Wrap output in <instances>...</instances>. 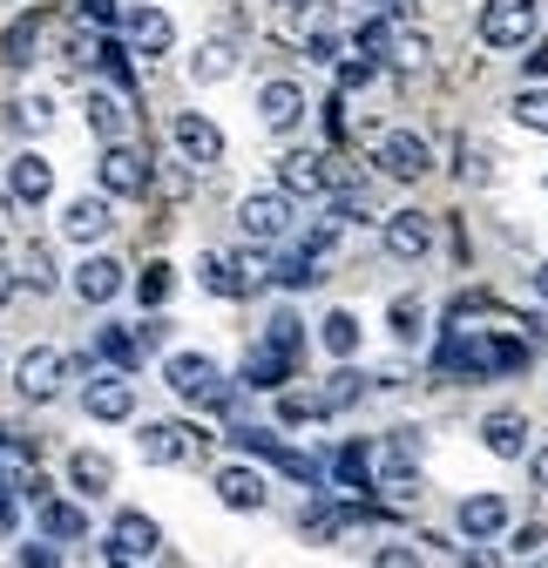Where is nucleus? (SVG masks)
Listing matches in <instances>:
<instances>
[{"label":"nucleus","mask_w":548,"mask_h":568,"mask_svg":"<svg viewBox=\"0 0 548 568\" xmlns=\"http://www.w3.org/2000/svg\"><path fill=\"white\" fill-rule=\"evenodd\" d=\"M305 54H312V61H338V54H332V34H312V41H305Z\"/></svg>","instance_id":"obj_55"},{"label":"nucleus","mask_w":548,"mask_h":568,"mask_svg":"<svg viewBox=\"0 0 548 568\" xmlns=\"http://www.w3.org/2000/svg\"><path fill=\"white\" fill-rule=\"evenodd\" d=\"M8 115H14V129H21V135H41V129L54 122V102H48V95H21Z\"/></svg>","instance_id":"obj_40"},{"label":"nucleus","mask_w":548,"mask_h":568,"mask_svg":"<svg viewBox=\"0 0 548 568\" xmlns=\"http://www.w3.org/2000/svg\"><path fill=\"white\" fill-rule=\"evenodd\" d=\"M41 61V14H14L8 21V34H0V68H34Z\"/></svg>","instance_id":"obj_23"},{"label":"nucleus","mask_w":548,"mask_h":568,"mask_svg":"<svg viewBox=\"0 0 548 568\" xmlns=\"http://www.w3.org/2000/svg\"><path fill=\"white\" fill-rule=\"evenodd\" d=\"M21 528V515H14V501H8V487H0V535H14Z\"/></svg>","instance_id":"obj_54"},{"label":"nucleus","mask_w":548,"mask_h":568,"mask_svg":"<svg viewBox=\"0 0 548 568\" xmlns=\"http://www.w3.org/2000/svg\"><path fill=\"white\" fill-rule=\"evenodd\" d=\"M535 298H541V305H548V264H541V271H535Z\"/></svg>","instance_id":"obj_57"},{"label":"nucleus","mask_w":548,"mask_h":568,"mask_svg":"<svg viewBox=\"0 0 548 568\" xmlns=\"http://www.w3.org/2000/svg\"><path fill=\"white\" fill-rule=\"evenodd\" d=\"M82 406H89V419H129L135 413V379L129 373H95L89 379V393H82Z\"/></svg>","instance_id":"obj_15"},{"label":"nucleus","mask_w":548,"mask_h":568,"mask_svg":"<svg viewBox=\"0 0 548 568\" xmlns=\"http://www.w3.org/2000/svg\"><path fill=\"white\" fill-rule=\"evenodd\" d=\"M353 399H359V373H332V379H325V393H318L312 406H318V413H346Z\"/></svg>","instance_id":"obj_39"},{"label":"nucleus","mask_w":548,"mask_h":568,"mask_svg":"<svg viewBox=\"0 0 548 568\" xmlns=\"http://www.w3.org/2000/svg\"><path fill=\"white\" fill-rule=\"evenodd\" d=\"M109 224H115L109 196H75V203L61 210V237H68V244H102V237H109Z\"/></svg>","instance_id":"obj_16"},{"label":"nucleus","mask_w":548,"mask_h":568,"mask_svg":"<svg viewBox=\"0 0 548 568\" xmlns=\"http://www.w3.org/2000/svg\"><path fill=\"white\" fill-rule=\"evenodd\" d=\"M89 61L102 68L115 89H135V68H129V48H122V41H95V54H89Z\"/></svg>","instance_id":"obj_37"},{"label":"nucleus","mask_w":548,"mask_h":568,"mask_svg":"<svg viewBox=\"0 0 548 568\" xmlns=\"http://www.w3.org/2000/svg\"><path fill=\"white\" fill-rule=\"evenodd\" d=\"M379 568H427V561H420V548H406V541H386V548H379Z\"/></svg>","instance_id":"obj_48"},{"label":"nucleus","mask_w":548,"mask_h":568,"mask_svg":"<svg viewBox=\"0 0 548 568\" xmlns=\"http://www.w3.org/2000/svg\"><path fill=\"white\" fill-rule=\"evenodd\" d=\"M292 373H298V359H285V352H271V345L244 352V386H257V393H285Z\"/></svg>","instance_id":"obj_24"},{"label":"nucleus","mask_w":548,"mask_h":568,"mask_svg":"<svg viewBox=\"0 0 548 568\" xmlns=\"http://www.w3.org/2000/svg\"><path fill=\"white\" fill-rule=\"evenodd\" d=\"M21 568H61V548L54 541H21Z\"/></svg>","instance_id":"obj_46"},{"label":"nucleus","mask_w":548,"mask_h":568,"mask_svg":"<svg viewBox=\"0 0 548 568\" xmlns=\"http://www.w3.org/2000/svg\"><path fill=\"white\" fill-rule=\"evenodd\" d=\"M170 142H176V156H183V163H196V170L224 163V129H217L211 115H196V109H183V115L170 122Z\"/></svg>","instance_id":"obj_9"},{"label":"nucleus","mask_w":548,"mask_h":568,"mask_svg":"<svg viewBox=\"0 0 548 568\" xmlns=\"http://www.w3.org/2000/svg\"><path fill=\"white\" fill-rule=\"evenodd\" d=\"M122 48L143 54V61H150V54H170V48H176V21H170L163 8H129V14H122Z\"/></svg>","instance_id":"obj_11"},{"label":"nucleus","mask_w":548,"mask_h":568,"mask_svg":"<svg viewBox=\"0 0 548 568\" xmlns=\"http://www.w3.org/2000/svg\"><path fill=\"white\" fill-rule=\"evenodd\" d=\"M264 345H271V352H285V359H298V352H305V325H298L292 312H271V325H264Z\"/></svg>","instance_id":"obj_36"},{"label":"nucleus","mask_w":548,"mask_h":568,"mask_svg":"<svg viewBox=\"0 0 548 568\" xmlns=\"http://www.w3.org/2000/svg\"><path fill=\"white\" fill-rule=\"evenodd\" d=\"M541 190H548V170H541Z\"/></svg>","instance_id":"obj_59"},{"label":"nucleus","mask_w":548,"mask_h":568,"mask_svg":"<svg viewBox=\"0 0 548 568\" xmlns=\"http://www.w3.org/2000/svg\"><path fill=\"white\" fill-rule=\"evenodd\" d=\"M211 487H217V501H224V508H237V515H257V508L271 501V480H264L251 460L217 467V480H211Z\"/></svg>","instance_id":"obj_12"},{"label":"nucleus","mask_w":548,"mask_h":568,"mask_svg":"<svg viewBox=\"0 0 548 568\" xmlns=\"http://www.w3.org/2000/svg\"><path fill=\"white\" fill-rule=\"evenodd\" d=\"M528 366V338H501V332H454L440 352V373H467V379H501Z\"/></svg>","instance_id":"obj_1"},{"label":"nucleus","mask_w":548,"mask_h":568,"mask_svg":"<svg viewBox=\"0 0 548 568\" xmlns=\"http://www.w3.org/2000/svg\"><path fill=\"white\" fill-rule=\"evenodd\" d=\"M34 508H41V541H82L89 535V515L75 501H54L48 494V501H34Z\"/></svg>","instance_id":"obj_27"},{"label":"nucleus","mask_w":548,"mask_h":568,"mask_svg":"<svg viewBox=\"0 0 548 568\" xmlns=\"http://www.w3.org/2000/svg\"><path fill=\"white\" fill-rule=\"evenodd\" d=\"M122 284H129V271H122L115 257H102V251L75 264V298H82V305H109V298H122Z\"/></svg>","instance_id":"obj_17"},{"label":"nucleus","mask_w":548,"mask_h":568,"mask_svg":"<svg viewBox=\"0 0 548 568\" xmlns=\"http://www.w3.org/2000/svg\"><path fill=\"white\" fill-rule=\"evenodd\" d=\"M95 352L109 359V373H135V359H143V345H135L129 325H102V332H95Z\"/></svg>","instance_id":"obj_30"},{"label":"nucleus","mask_w":548,"mask_h":568,"mask_svg":"<svg viewBox=\"0 0 548 568\" xmlns=\"http://www.w3.org/2000/svg\"><path fill=\"white\" fill-rule=\"evenodd\" d=\"M386 501H420V467H386Z\"/></svg>","instance_id":"obj_42"},{"label":"nucleus","mask_w":548,"mask_h":568,"mask_svg":"<svg viewBox=\"0 0 548 568\" xmlns=\"http://www.w3.org/2000/svg\"><path fill=\"white\" fill-rule=\"evenodd\" d=\"M535 28H541V0H488L481 8V41L488 48H528L535 41Z\"/></svg>","instance_id":"obj_3"},{"label":"nucleus","mask_w":548,"mask_h":568,"mask_svg":"<svg viewBox=\"0 0 548 568\" xmlns=\"http://www.w3.org/2000/svg\"><path fill=\"white\" fill-rule=\"evenodd\" d=\"M386 251L406 257V264H420L434 251V224L420 217V210H393V217H386Z\"/></svg>","instance_id":"obj_19"},{"label":"nucleus","mask_w":548,"mask_h":568,"mask_svg":"<svg viewBox=\"0 0 548 568\" xmlns=\"http://www.w3.org/2000/svg\"><path fill=\"white\" fill-rule=\"evenodd\" d=\"M359 8H386V0H359Z\"/></svg>","instance_id":"obj_58"},{"label":"nucleus","mask_w":548,"mask_h":568,"mask_svg":"<svg viewBox=\"0 0 548 568\" xmlns=\"http://www.w3.org/2000/svg\"><path fill=\"white\" fill-rule=\"evenodd\" d=\"M196 284H203V292H217V298H244V271H237V257H224V251L196 257Z\"/></svg>","instance_id":"obj_28"},{"label":"nucleus","mask_w":548,"mask_h":568,"mask_svg":"<svg viewBox=\"0 0 548 568\" xmlns=\"http://www.w3.org/2000/svg\"><path fill=\"white\" fill-rule=\"evenodd\" d=\"M278 190L285 196H325V156L318 150H285L278 156Z\"/></svg>","instance_id":"obj_22"},{"label":"nucleus","mask_w":548,"mask_h":568,"mask_svg":"<svg viewBox=\"0 0 548 568\" xmlns=\"http://www.w3.org/2000/svg\"><path fill=\"white\" fill-rule=\"evenodd\" d=\"M68 487H75L82 501H102V494L115 487V460L95 454V447H75V454H68Z\"/></svg>","instance_id":"obj_21"},{"label":"nucleus","mask_w":548,"mask_h":568,"mask_svg":"<svg viewBox=\"0 0 548 568\" xmlns=\"http://www.w3.org/2000/svg\"><path fill=\"white\" fill-rule=\"evenodd\" d=\"M271 277H278L285 292H305V284H318V277H325V257H318V251H305V244H292L278 264H271Z\"/></svg>","instance_id":"obj_29"},{"label":"nucleus","mask_w":548,"mask_h":568,"mask_svg":"<svg viewBox=\"0 0 548 568\" xmlns=\"http://www.w3.org/2000/svg\"><path fill=\"white\" fill-rule=\"evenodd\" d=\"M346 521H353L346 508H312V515H305L298 528H305V541H325V535H338V528H346Z\"/></svg>","instance_id":"obj_43"},{"label":"nucleus","mask_w":548,"mask_h":568,"mask_svg":"<svg viewBox=\"0 0 548 568\" xmlns=\"http://www.w3.org/2000/svg\"><path fill=\"white\" fill-rule=\"evenodd\" d=\"M102 196H143L150 190V156L135 142H102V163H95Z\"/></svg>","instance_id":"obj_4"},{"label":"nucleus","mask_w":548,"mask_h":568,"mask_svg":"<svg viewBox=\"0 0 548 568\" xmlns=\"http://www.w3.org/2000/svg\"><path fill=\"white\" fill-rule=\"evenodd\" d=\"M8 196H14L21 210H41V203L54 196V163H48L41 150H21V156L8 163Z\"/></svg>","instance_id":"obj_13"},{"label":"nucleus","mask_w":548,"mask_h":568,"mask_svg":"<svg viewBox=\"0 0 548 568\" xmlns=\"http://www.w3.org/2000/svg\"><path fill=\"white\" fill-rule=\"evenodd\" d=\"M82 115H89V129H95L102 142H129V109H122V95H115V89H89Z\"/></svg>","instance_id":"obj_25"},{"label":"nucleus","mask_w":548,"mask_h":568,"mask_svg":"<svg viewBox=\"0 0 548 568\" xmlns=\"http://www.w3.org/2000/svg\"><path fill=\"white\" fill-rule=\"evenodd\" d=\"M75 14L95 21V28H115V21H122V14H115V0H75Z\"/></svg>","instance_id":"obj_49"},{"label":"nucleus","mask_w":548,"mask_h":568,"mask_svg":"<svg viewBox=\"0 0 548 568\" xmlns=\"http://www.w3.org/2000/svg\"><path fill=\"white\" fill-rule=\"evenodd\" d=\"M231 75H237V48H231V41H203V48L190 54V82H196V89L231 82Z\"/></svg>","instance_id":"obj_26"},{"label":"nucleus","mask_w":548,"mask_h":568,"mask_svg":"<svg viewBox=\"0 0 548 568\" xmlns=\"http://www.w3.org/2000/svg\"><path fill=\"white\" fill-rule=\"evenodd\" d=\"M521 75L548 82V41H528V48H521Z\"/></svg>","instance_id":"obj_50"},{"label":"nucleus","mask_w":548,"mask_h":568,"mask_svg":"<svg viewBox=\"0 0 548 568\" xmlns=\"http://www.w3.org/2000/svg\"><path fill=\"white\" fill-rule=\"evenodd\" d=\"M163 386L183 399V406H224L231 399V379L211 352H170L163 359Z\"/></svg>","instance_id":"obj_2"},{"label":"nucleus","mask_w":548,"mask_h":568,"mask_svg":"<svg viewBox=\"0 0 548 568\" xmlns=\"http://www.w3.org/2000/svg\"><path fill=\"white\" fill-rule=\"evenodd\" d=\"M0 487H8V480H0Z\"/></svg>","instance_id":"obj_61"},{"label":"nucleus","mask_w":548,"mask_h":568,"mask_svg":"<svg viewBox=\"0 0 548 568\" xmlns=\"http://www.w3.org/2000/svg\"><path fill=\"white\" fill-rule=\"evenodd\" d=\"M129 332H135V345H163V338H170V318H163V312H150L143 325H129Z\"/></svg>","instance_id":"obj_51"},{"label":"nucleus","mask_w":548,"mask_h":568,"mask_svg":"<svg viewBox=\"0 0 548 568\" xmlns=\"http://www.w3.org/2000/svg\"><path fill=\"white\" fill-rule=\"evenodd\" d=\"M285 8H298V0H285Z\"/></svg>","instance_id":"obj_60"},{"label":"nucleus","mask_w":548,"mask_h":568,"mask_svg":"<svg viewBox=\"0 0 548 568\" xmlns=\"http://www.w3.org/2000/svg\"><path fill=\"white\" fill-rule=\"evenodd\" d=\"M508 501H501V494H467V501H460V535L467 541H495V535H508Z\"/></svg>","instance_id":"obj_20"},{"label":"nucleus","mask_w":548,"mask_h":568,"mask_svg":"<svg viewBox=\"0 0 548 568\" xmlns=\"http://www.w3.org/2000/svg\"><path fill=\"white\" fill-rule=\"evenodd\" d=\"M481 447H488L495 460H521V454H528V419H521L515 406H495V413L481 419Z\"/></svg>","instance_id":"obj_18"},{"label":"nucleus","mask_w":548,"mask_h":568,"mask_svg":"<svg viewBox=\"0 0 548 568\" xmlns=\"http://www.w3.org/2000/svg\"><path fill=\"white\" fill-rule=\"evenodd\" d=\"M8 298H14V271H8V264H0V305H8Z\"/></svg>","instance_id":"obj_56"},{"label":"nucleus","mask_w":548,"mask_h":568,"mask_svg":"<svg viewBox=\"0 0 548 568\" xmlns=\"http://www.w3.org/2000/svg\"><path fill=\"white\" fill-rule=\"evenodd\" d=\"M541 541H548V528H541V521H521V535H515V555H535Z\"/></svg>","instance_id":"obj_52"},{"label":"nucleus","mask_w":548,"mask_h":568,"mask_svg":"<svg viewBox=\"0 0 548 568\" xmlns=\"http://www.w3.org/2000/svg\"><path fill=\"white\" fill-rule=\"evenodd\" d=\"M420 426H393V440H386V467H420Z\"/></svg>","instance_id":"obj_41"},{"label":"nucleus","mask_w":548,"mask_h":568,"mask_svg":"<svg viewBox=\"0 0 548 568\" xmlns=\"http://www.w3.org/2000/svg\"><path fill=\"white\" fill-rule=\"evenodd\" d=\"M393 61L420 68V61H427V34H406V28H399V41H393Z\"/></svg>","instance_id":"obj_47"},{"label":"nucleus","mask_w":548,"mask_h":568,"mask_svg":"<svg viewBox=\"0 0 548 568\" xmlns=\"http://www.w3.org/2000/svg\"><path fill=\"white\" fill-rule=\"evenodd\" d=\"M305 109H312V102H305L298 82H264V89H257V122H264L271 135H292V129L305 122Z\"/></svg>","instance_id":"obj_14"},{"label":"nucleus","mask_w":548,"mask_h":568,"mask_svg":"<svg viewBox=\"0 0 548 568\" xmlns=\"http://www.w3.org/2000/svg\"><path fill=\"white\" fill-rule=\"evenodd\" d=\"M379 75V61H366V54H353V61H338V89H366Z\"/></svg>","instance_id":"obj_45"},{"label":"nucleus","mask_w":548,"mask_h":568,"mask_svg":"<svg viewBox=\"0 0 548 568\" xmlns=\"http://www.w3.org/2000/svg\"><path fill=\"white\" fill-rule=\"evenodd\" d=\"M170 292H176V271L170 264H143V271H135V305H143V312H163Z\"/></svg>","instance_id":"obj_31"},{"label":"nucleus","mask_w":548,"mask_h":568,"mask_svg":"<svg viewBox=\"0 0 548 568\" xmlns=\"http://www.w3.org/2000/svg\"><path fill=\"white\" fill-rule=\"evenodd\" d=\"M420 332H427V312H420L414 298H399V305H393V338H420Z\"/></svg>","instance_id":"obj_44"},{"label":"nucleus","mask_w":548,"mask_h":568,"mask_svg":"<svg viewBox=\"0 0 548 568\" xmlns=\"http://www.w3.org/2000/svg\"><path fill=\"white\" fill-rule=\"evenodd\" d=\"M203 440L211 434H190V426H176V419H143V434H135V447H143L150 467H183L190 454H203Z\"/></svg>","instance_id":"obj_7"},{"label":"nucleus","mask_w":548,"mask_h":568,"mask_svg":"<svg viewBox=\"0 0 548 568\" xmlns=\"http://www.w3.org/2000/svg\"><path fill=\"white\" fill-rule=\"evenodd\" d=\"M373 163H379L393 183H420V176L434 170V150H427L414 129H393V135H379V142H373Z\"/></svg>","instance_id":"obj_6"},{"label":"nucleus","mask_w":548,"mask_h":568,"mask_svg":"<svg viewBox=\"0 0 548 568\" xmlns=\"http://www.w3.org/2000/svg\"><path fill=\"white\" fill-rule=\"evenodd\" d=\"M318 338H325L332 359H353V352H359V318H353V312H325Z\"/></svg>","instance_id":"obj_32"},{"label":"nucleus","mask_w":548,"mask_h":568,"mask_svg":"<svg viewBox=\"0 0 548 568\" xmlns=\"http://www.w3.org/2000/svg\"><path fill=\"white\" fill-rule=\"evenodd\" d=\"M14 284H28V292H54V257L41 244H28L21 264H14Z\"/></svg>","instance_id":"obj_35"},{"label":"nucleus","mask_w":548,"mask_h":568,"mask_svg":"<svg viewBox=\"0 0 548 568\" xmlns=\"http://www.w3.org/2000/svg\"><path fill=\"white\" fill-rule=\"evenodd\" d=\"M237 231H244L251 244H278V237L292 231V196H285V190H251V196L237 203Z\"/></svg>","instance_id":"obj_5"},{"label":"nucleus","mask_w":548,"mask_h":568,"mask_svg":"<svg viewBox=\"0 0 548 568\" xmlns=\"http://www.w3.org/2000/svg\"><path fill=\"white\" fill-rule=\"evenodd\" d=\"M14 386H21V399L48 406V399H61V386H68V359H61L54 345H34V352H21V366H14Z\"/></svg>","instance_id":"obj_8"},{"label":"nucleus","mask_w":548,"mask_h":568,"mask_svg":"<svg viewBox=\"0 0 548 568\" xmlns=\"http://www.w3.org/2000/svg\"><path fill=\"white\" fill-rule=\"evenodd\" d=\"M156 548H163V528H156L150 515H135V508H122V515H115V528H109V561H115V568L150 561Z\"/></svg>","instance_id":"obj_10"},{"label":"nucleus","mask_w":548,"mask_h":568,"mask_svg":"<svg viewBox=\"0 0 548 568\" xmlns=\"http://www.w3.org/2000/svg\"><path fill=\"white\" fill-rule=\"evenodd\" d=\"M528 480L548 494V447H528Z\"/></svg>","instance_id":"obj_53"},{"label":"nucleus","mask_w":548,"mask_h":568,"mask_svg":"<svg viewBox=\"0 0 548 568\" xmlns=\"http://www.w3.org/2000/svg\"><path fill=\"white\" fill-rule=\"evenodd\" d=\"M508 115H515V122H521L528 135H548V89H521Z\"/></svg>","instance_id":"obj_38"},{"label":"nucleus","mask_w":548,"mask_h":568,"mask_svg":"<svg viewBox=\"0 0 548 568\" xmlns=\"http://www.w3.org/2000/svg\"><path fill=\"white\" fill-rule=\"evenodd\" d=\"M393 41H399V14H373V21L359 28V48H353V54L379 61V54H393Z\"/></svg>","instance_id":"obj_34"},{"label":"nucleus","mask_w":548,"mask_h":568,"mask_svg":"<svg viewBox=\"0 0 548 568\" xmlns=\"http://www.w3.org/2000/svg\"><path fill=\"white\" fill-rule=\"evenodd\" d=\"M366 474H373V454H366V447H338V454H332V480H338V487H359V494H366V487H373Z\"/></svg>","instance_id":"obj_33"}]
</instances>
